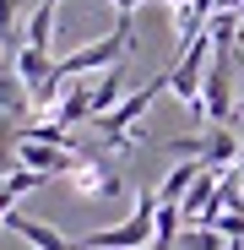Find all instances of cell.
<instances>
[{"mask_svg": "<svg viewBox=\"0 0 244 250\" xmlns=\"http://www.w3.org/2000/svg\"><path fill=\"white\" fill-rule=\"evenodd\" d=\"M71 190L87 196V201H103V196H119V190H125V180L109 174V169H98V158H81L76 169H71Z\"/></svg>", "mask_w": 244, "mask_h": 250, "instance_id": "cell-5", "label": "cell"}, {"mask_svg": "<svg viewBox=\"0 0 244 250\" xmlns=\"http://www.w3.org/2000/svg\"><path fill=\"white\" fill-rule=\"evenodd\" d=\"M125 98H131V93H125V65H114V71L93 76V120L114 114V109L125 104Z\"/></svg>", "mask_w": 244, "mask_h": 250, "instance_id": "cell-8", "label": "cell"}, {"mask_svg": "<svg viewBox=\"0 0 244 250\" xmlns=\"http://www.w3.org/2000/svg\"><path fill=\"white\" fill-rule=\"evenodd\" d=\"M49 120H60L65 131L87 125V120H93V82H71V93L55 104V114H49Z\"/></svg>", "mask_w": 244, "mask_h": 250, "instance_id": "cell-7", "label": "cell"}, {"mask_svg": "<svg viewBox=\"0 0 244 250\" xmlns=\"http://www.w3.org/2000/svg\"><path fill=\"white\" fill-rule=\"evenodd\" d=\"M163 87H169V76H152L147 87H136V93H131L125 104H119L114 114L93 120V125H98V142H103V147H119V152H131V147H136V136H131V125H136V120H141V114L152 109V98H157Z\"/></svg>", "mask_w": 244, "mask_h": 250, "instance_id": "cell-2", "label": "cell"}, {"mask_svg": "<svg viewBox=\"0 0 244 250\" xmlns=\"http://www.w3.org/2000/svg\"><path fill=\"white\" fill-rule=\"evenodd\" d=\"M11 71L22 76V87H27V93H38V87L55 76V60H49L44 49H27V44H22V49H17V60H11Z\"/></svg>", "mask_w": 244, "mask_h": 250, "instance_id": "cell-9", "label": "cell"}, {"mask_svg": "<svg viewBox=\"0 0 244 250\" xmlns=\"http://www.w3.org/2000/svg\"><path fill=\"white\" fill-rule=\"evenodd\" d=\"M233 158H244V136L233 125H206V131H201V163H206V169H228Z\"/></svg>", "mask_w": 244, "mask_h": 250, "instance_id": "cell-4", "label": "cell"}, {"mask_svg": "<svg viewBox=\"0 0 244 250\" xmlns=\"http://www.w3.org/2000/svg\"><path fill=\"white\" fill-rule=\"evenodd\" d=\"M195 174H201V163H195V158H185V163H174V169H169V180L157 185V201H163V207H179V201L190 196V185H195Z\"/></svg>", "mask_w": 244, "mask_h": 250, "instance_id": "cell-10", "label": "cell"}, {"mask_svg": "<svg viewBox=\"0 0 244 250\" xmlns=\"http://www.w3.org/2000/svg\"><path fill=\"white\" fill-rule=\"evenodd\" d=\"M206 114H212V125H233V65H228L223 44H217L212 71H206Z\"/></svg>", "mask_w": 244, "mask_h": 250, "instance_id": "cell-3", "label": "cell"}, {"mask_svg": "<svg viewBox=\"0 0 244 250\" xmlns=\"http://www.w3.org/2000/svg\"><path fill=\"white\" fill-rule=\"evenodd\" d=\"M6 229H11L17 239H27L33 250H76L71 234H60V229H49V223H38V218H22V212H11Z\"/></svg>", "mask_w": 244, "mask_h": 250, "instance_id": "cell-6", "label": "cell"}, {"mask_svg": "<svg viewBox=\"0 0 244 250\" xmlns=\"http://www.w3.org/2000/svg\"><path fill=\"white\" fill-rule=\"evenodd\" d=\"M11 207H17V196H11L6 185H0V229H6V218H11Z\"/></svg>", "mask_w": 244, "mask_h": 250, "instance_id": "cell-14", "label": "cell"}, {"mask_svg": "<svg viewBox=\"0 0 244 250\" xmlns=\"http://www.w3.org/2000/svg\"><path fill=\"white\" fill-rule=\"evenodd\" d=\"M228 250H244V245H228Z\"/></svg>", "mask_w": 244, "mask_h": 250, "instance_id": "cell-15", "label": "cell"}, {"mask_svg": "<svg viewBox=\"0 0 244 250\" xmlns=\"http://www.w3.org/2000/svg\"><path fill=\"white\" fill-rule=\"evenodd\" d=\"M27 104H33V93L22 87V76L11 71V65H0V114H27Z\"/></svg>", "mask_w": 244, "mask_h": 250, "instance_id": "cell-11", "label": "cell"}, {"mask_svg": "<svg viewBox=\"0 0 244 250\" xmlns=\"http://www.w3.org/2000/svg\"><path fill=\"white\" fill-rule=\"evenodd\" d=\"M17 169V125H0V185Z\"/></svg>", "mask_w": 244, "mask_h": 250, "instance_id": "cell-12", "label": "cell"}, {"mask_svg": "<svg viewBox=\"0 0 244 250\" xmlns=\"http://www.w3.org/2000/svg\"><path fill=\"white\" fill-rule=\"evenodd\" d=\"M38 185H49V180H44V174H33V169H17V174L6 180L11 196H27V190H38Z\"/></svg>", "mask_w": 244, "mask_h": 250, "instance_id": "cell-13", "label": "cell"}, {"mask_svg": "<svg viewBox=\"0 0 244 250\" xmlns=\"http://www.w3.org/2000/svg\"><path fill=\"white\" fill-rule=\"evenodd\" d=\"M157 190H136V207L125 223L98 229L87 239H76V250H147V239H157Z\"/></svg>", "mask_w": 244, "mask_h": 250, "instance_id": "cell-1", "label": "cell"}]
</instances>
